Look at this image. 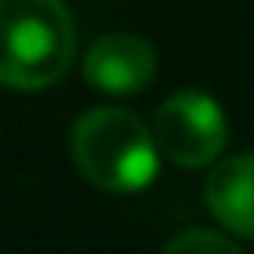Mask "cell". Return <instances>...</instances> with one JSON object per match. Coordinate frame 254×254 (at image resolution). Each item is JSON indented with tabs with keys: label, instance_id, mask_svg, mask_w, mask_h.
Returning <instances> with one entry per match:
<instances>
[{
	"label": "cell",
	"instance_id": "cell-1",
	"mask_svg": "<svg viewBox=\"0 0 254 254\" xmlns=\"http://www.w3.org/2000/svg\"><path fill=\"white\" fill-rule=\"evenodd\" d=\"M77 52L74 15L63 0H0V85L48 89Z\"/></svg>",
	"mask_w": 254,
	"mask_h": 254
},
{
	"label": "cell",
	"instance_id": "cell-2",
	"mask_svg": "<svg viewBox=\"0 0 254 254\" xmlns=\"http://www.w3.org/2000/svg\"><path fill=\"white\" fill-rule=\"evenodd\" d=\"M159 144L133 111L92 107L70 129V159L89 185L103 191H140L159 173Z\"/></svg>",
	"mask_w": 254,
	"mask_h": 254
},
{
	"label": "cell",
	"instance_id": "cell-3",
	"mask_svg": "<svg viewBox=\"0 0 254 254\" xmlns=\"http://www.w3.org/2000/svg\"><path fill=\"white\" fill-rule=\"evenodd\" d=\"M151 129H155V144H159L162 159L181 166V170L210 166L225 151V140H229L221 103L199 89H181L166 96L155 111Z\"/></svg>",
	"mask_w": 254,
	"mask_h": 254
},
{
	"label": "cell",
	"instance_id": "cell-4",
	"mask_svg": "<svg viewBox=\"0 0 254 254\" xmlns=\"http://www.w3.org/2000/svg\"><path fill=\"white\" fill-rule=\"evenodd\" d=\"M155 48L136 33H103L85 52V81L111 96H133L155 77Z\"/></svg>",
	"mask_w": 254,
	"mask_h": 254
},
{
	"label": "cell",
	"instance_id": "cell-5",
	"mask_svg": "<svg viewBox=\"0 0 254 254\" xmlns=\"http://www.w3.org/2000/svg\"><path fill=\"white\" fill-rule=\"evenodd\" d=\"M206 206L236 236L254 240V155L221 159L206 177Z\"/></svg>",
	"mask_w": 254,
	"mask_h": 254
},
{
	"label": "cell",
	"instance_id": "cell-6",
	"mask_svg": "<svg viewBox=\"0 0 254 254\" xmlns=\"http://www.w3.org/2000/svg\"><path fill=\"white\" fill-rule=\"evenodd\" d=\"M162 254H243L232 240H225L221 232L210 229H188L181 236H173L162 247Z\"/></svg>",
	"mask_w": 254,
	"mask_h": 254
}]
</instances>
